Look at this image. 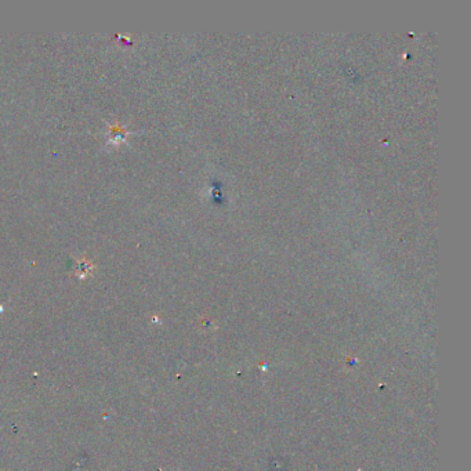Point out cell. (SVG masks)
Returning <instances> with one entry per match:
<instances>
[]
</instances>
